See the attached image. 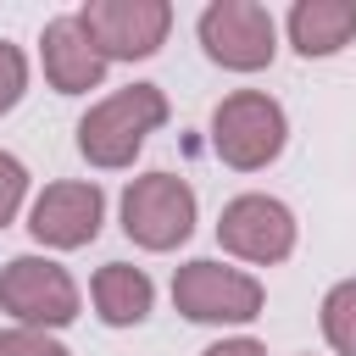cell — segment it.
Listing matches in <instances>:
<instances>
[{
    "label": "cell",
    "instance_id": "6da1fadb",
    "mask_svg": "<svg viewBox=\"0 0 356 356\" xmlns=\"http://www.w3.org/2000/svg\"><path fill=\"white\" fill-rule=\"evenodd\" d=\"M161 122H167V95L156 83H134V89H117L111 100H100L78 122V150L95 167H128L134 150L145 145V134Z\"/></svg>",
    "mask_w": 356,
    "mask_h": 356
},
{
    "label": "cell",
    "instance_id": "e0dca14e",
    "mask_svg": "<svg viewBox=\"0 0 356 356\" xmlns=\"http://www.w3.org/2000/svg\"><path fill=\"white\" fill-rule=\"evenodd\" d=\"M206 356H261V345H256V339H222V345H211Z\"/></svg>",
    "mask_w": 356,
    "mask_h": 356
},
{
    "label": "cell",
    "instance_id": "3957f363",
    "mask_svg": "<svg viewBox=\"0 0 356 356\" xmlns=\"http://www.w3.org/2000/svg\"><path fill=\"white\" fill-rule=\"evenodd\" d=\"M211 145L228 167H267L278 150H284V111L278 100L245 89V95H228L211 117Z\"/></svg>",
    "mask_w": 356,
    "mask_h": 356
},
{
    "label": "cell",
    "instance_id": "8fae6325",
    "mask_svg": "<svg viewBox=\"0 0 356 356\" xmlns=\"http://www.w3.org/2000/svg\"><path fill=\"white\" fill-rule=\"evenodd\" d=\"M289 39L300 56H334L356 39V6L350 0H300L289 11Z\"/></svg>",
    "mask_w": 356,
    "mask_h": 356
},
{
    "label": "cell",
    "instance_id": "9c48e42d",
    "mask_svg": "<svg viewBox=\"0 0 356 356\" xmlns=\"http://www.w3.org/2000/svg\"><path fill=\"white\" fill-rule=\"evenodd\" d=\"M33 239L56 245V250H72V245H89L100 234V189L95 184H50L39 200H33Z\"/></svg>",
    "mask_w": 356,
    "mask_h": 356
},
{
    "label": "cell",
    "instance_id": "4fadbf2b",
    "mask_svg": "<svg viewBox=\"0 0 356 356\" xmlns=\"http://www.w3.org/2000/svg\"><path fill=\"white\" fill-rule=\"evenodd\" d=\"M323 334L339 356H356V278L339 284L328 300H323Z\"/></svg>",
    "mask_w": 356,
    "mask_h": 356
},
{
    "label": "cell",
    "instance_id": "7a4b0ae2",
    "mask_svg": "<svg viewBox=\"0 0 356 356\" xmlns=\"http://www.w3.org/2000/svg\"><path fill=\"white\" fill-rule=\"evenodd\" d=\"M122 228L128 239H139L145 250H172L189 239L195 228V195L184 178L172 172H150V178H134L128 195H122Z\"/></svg>",
    "mask_w": 356,
    "mask_h": 356
},
{
    "label": "cell",
    "instance_id": "2e32d148",
    "mask_svg": "<svg viewBox=\"0 0 356 356\" xmlns=\"http://www.w3.org/2000/svg\"><path fill=\"white\" fill-rule=\"evenodd\" d=\"M22 83H28L22 50H17V44H0V111H11V106L22 100Z\"/></svg>",
    "mask_w": 356,
    "mask_h": 356
},
{
    "label": "cell",
    "instance_id": "5b68a950",
    "mask_svg": "<svg viewBox=\"0 0 356 356\" xmlns=\"http://www.w3.org/2000/svg\"><path fill=\"white\" fill-rule=\"evenodd\" d=\"M0 306L11 317H22L28 328H61L78 317V289H72L67 267L39 261V256H17L0 273Z\"/></svg>",
    "mask_w": 356,
    "mask_h": 356
},
{
    "label": "cell",
    "instance_id": "30bf717a",
    "mask_svg": "<svg viewBox=\"0 0 356 356\" xmlns=\"http://www.w3.org/2000/svg\"><path fill=\"white\" fill-rule=\"evenodd\" d=\"M106 72V56L100 44L89 39V28L78 17H56L44 28V78L61 89V95H78V89H95Z\"/></svg>",
    "mask_w": 356,
    "mask_h": 356
},
{
    "label": "cell",
    "instance_id": "ba28073f",
    "mask_svg": "<svg viewBox=\"0 0 356 356\" xmlns=\"http://www.w3.org/2000/svg\"><path fill=\"white\" fill-rule=\"evenodd\" d=\"M217 239H222V250H234L245 261H284L295 245V217L267 195H239L222 211Z\"/></svg>",
    "mask_w": 356,
    "mask_h": 356
},
{
    "label": "cell",
    "instance_id": "7c38bea8",
    "mask_svg": "<svg viewBox=\"0 0 356 356\" xmlns=\"http://www.w3.org/2000/svg\"><path fill=\"white\" fill-rule=\"evenodd\" d=\"M95 306H100V317L111 328H128V323H139L150 312V278L139 267H128V261H111V267L95 273Z\"/></svg>",
    "mask_w": 356,
    "mask_h": 356
},
{
    "label": "cell",
    "instance_id": "277c9868",
    "mask_svg": "<svg viewBox=\"0 0 356 356\" xmlns=\"http://www.w3.org/2000/svg\"><path fill=\"white\" fill-rule=\"evenodd\" d=\"M172 300L189 323H245L261 312V284L222 261H189L172 278Z\"/></svg>",
    "mask_w": 356,
    "mask_h": 356
},
{
    "label": "cell",
    "instance_id": "5bb4252c",
    "mask_svg": "<svg viewBox=\"0 0 356 356\" xmlns=\"http://www.w3.org/2000/svg\"><path fill=\"white\" fill-rule=\"evenodd\" d=\"M0 356H67L44 328H11L0 334Z\"/></svg>",
    "mask_w": 356,
    "mask_h": 356
},
{
    "label": "cell",
    "instance_id": "8992f818",
    "mask_svg": "<svg viewBox=\"0 0 356 356\" xmlns=\"http://www.w3.org/2000/svg\"><path fill=\"white\" fill-rule=\"evenodd\" d=\"M200 44L211 61L234 72H256L273 61V17L256 0H217L200 17Z\"/></svg>",
    "mask_w": 356,
    "mask_h": 356
},
{
    "label": "cell",
    "instance_id": "9a60e30c",
    "mask_svg": "<svg viewBox=\"0 0 356 356\" xmlns=\"http://www.w3.org/2000/svg\"><path fill=\"white\" fill-rule=\"evenodd\" d=\"M22 189H28V172H22V161L0 150V228L17 217V206H22Z\"/></svg>",
    "mask_w": 356,
    "mask_h": 356
},
{
    "label": "cell",
    "instance_id": "52a82bcc",
    "mask_svg": "<svg viewBox=\"0 0 356 356\" xmlns=\"http://www.w3.org/2000/svg\"><path fill=\"white\" fill-rule=\"evenodd\" d=\"M78 22L111 61V56H150L167 39L172 11H167V0H89L78 11Z\"/></svg>",
    "mask_w": 356,
    "mask_h": 356
}]
</instances>
